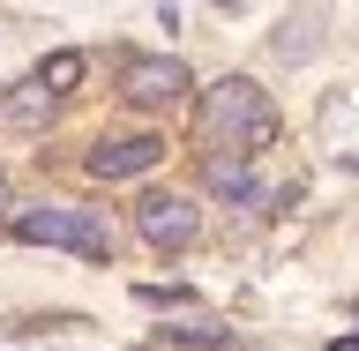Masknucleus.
Wrapping results in <instances>:
<instances>
[{
    "label": "nucleus",
    "mask_w": 359,
    "mask_h": 351,
    "mask_svg": "<svg viewBox=\"0 0 359 351\" xmlns=\"http://www.w3.org/2000/svg\"><path fill=\"white\" fill-rule=\"evenodd\" d=\"M120 90H128L135 105H180L195 83H187V67L165 60V53H135V60L120 67Z\"/></svg>",
    "instance_id": "obj_3"
},
{
    "label": "nucleus",
    "mask_w": 359,
    "mask_h": 351,
    "mask_svg": "<svg viewBox=\"0 0 359 351\" xmlns=\"http://www.w3.org/2000/svg\"><path fill=\"white\" fill-rule=\"evenodd\" d=\"M269 135H277V105H269V90L247 83V75H224V83L210 90V105H202V142L217 150L210 165H247Z\"/></svg>",
    "instance_id": "obj_1"
},
{
    "label": "nucleus",
    "mask_w": 359,
    "mask_h": 351,
    "mask_svg": "<svg viewBox=\"0 0 359 351\" xmlns=\"http://www.w3.org/2000/svg\"><path fill=\"white\" fill-rule=\"evenodd\" d=\"M135 232H142L150 247H187L202 232V217H195L187 195H142L135 202Z\"/></svg>",
    "instance_id": "obj_4"
},
{
    "label": "nucleus",
    "mask_w": 359,
    "mask_h": 351,
    "mask_svg": "<svg viewBox=\"0 0 359 351\" xmlns=\"http://www.w3.org/2000/svg\"><path fill=\"white\" fill-rule=\"evenodd\" d=\"M15 240L30 247H67V254H90V262H105L112 254V232L97 209H67V202H38V209H15Z\"/></svg>",
    "instance_id": "obj_2"
},
{
    "label": "nucleus",
    "mask_w": 359,
    "mask_h": 351,
    "mask_svg": "<svg viewBox=\"0 0 359 351\" xmlns=\"http://www.w3.org/2000/svg\"><path fill=\"white\" fill-rule=\"evenodd\" d=\"M0 112H8V128H38L45 112H53V90H45V83H22L15 97L0 105Z\"/></svg>",
    "instance_id": "obj_6"
},
{
    "label": "nucleus",
    "mask_w": 359,
    "mask_h": 351,
    "mask_svg": "<svg viewBox=\"0 0 359 351\" xmlns=\"http://www.w3.org/2000/svg\"><path fill=\"white\" fill-rule=\"evenodd\" d=\"M210 187L232 195V202H247V209H262V187L247 179V165H210Z\"/></svg>",
    "instance_id": "obj_7"
},
{
    "label": "nucleus",
    "mask_w": 359,
    "mask_h": 351,
    "mask_svg": "<svg viewBox=\"0 0 359 351\" xmlns=\"http://www.w3.org/2000/svg\"><path fill=\"white\" fill-rule=\"evenodd\" d=\"M38 83L53 90V97H60V90H75V83H83V53H53V60L38 67Z\"/></svg>",
    "instance_id": "obj_8"
},
{
    "label": "nucleus",
    "mask_w": 359,
    "mask_h": 351,
    "mask_svg": "<svg viewBox=\"0 0 359 351\" xmlns=\"http://www.w3.org/2000/svg\"><path fill=\"white\" fill-rule=\"evenodd\" d=\"M157 157H165V142H157V135H120V142H97L83 165H90L97 179H135V172H150Z\"/></svg>",
    "instance_id": "obj_5"
},
{
    "label": "nucleus",
    "mask_w": 359,
    "mask_h": 351,
    "mask_svg": "<svg viewBox=\"0 0 359 351\" xmlns=\"http://www.w3.org/2000/svg\"><path fill=\"white\" fill-rule=\"evenodd\" d=\"M0 209H8V179H0Z\"/></svg>",
    "instance_id": "obj_9"
}]
</instances>
